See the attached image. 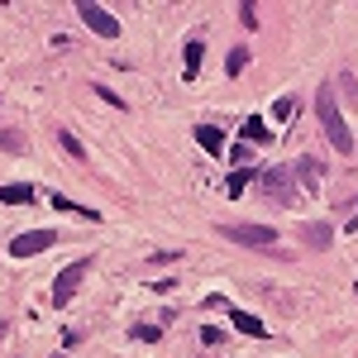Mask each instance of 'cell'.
<instances>
[{
	"instance_id": "ffe728a7",
	"label": "cell",
	"mask_w": 358,
	"mask_h": 358,
	"mask_svg": "<svg viewBox=\"0 0 358 358\" xmlns=\"http://www.w3.org/2000/svg\"><path fill=\"white\" fill-rule=\"evenodd\" d=\"M334 82H339V96H358V82L349 77V72H344V77H334Z\"/></svg>"
},
{
	"instance_id": "7c38bea8",
	"label": "cell",
	"mask_w": 358,
	"mask_h": 358,
	"mask_svg": "<svg viewBox=\"0 0 358 358\" xmlns=\"http://www.w3.org/2000/svg\"><path fill=\"white\" fill-rule=\"evenodd\" d=\"M53 206H57V210H67V215H82V220H91V224L101 220V215H96V210H91V206H77V201H72V196H57V192H53Z\"/></svg>"
},
{
	"instance_id": "3957f363",
	"label": "cell",
	"mask_w": 358,
	"mask_h": 358,
	"mask_svg": "<svg viewBox=\"0 0 358 358\" xmlns=\"http://www.w3.org/2000/svg\"><path fill=\"white\" fill-rule=\"evenodd\" d=\"M220 234L234 239V244H244V248H277V229L273 224H224Z\"/></svg>"
},
{
	"instance_id": "9a60e30c",
	"label": "cell",
	"mask_w": 358,
	"mask_h": 358,
	"mask_svg": "<svg viewBox=\"0 0 358 358\" xmlns=\"http://www.w3.org/2000/svg\"><path fill=\"white\" fill-rule=\"evenodd\" d=\"M244 62H248V48H234V53L224 57V72H229V77H239V72H244Z\"/></svg>"
},
{
	"instance_id": "7a4b0ae2",
	"label": "cell",
	"mask_w": 358,
	"mask_h": 358,
	"mask_svg": "<svg viewBox=\"0 0 358 358\" xmlns=\"http://www.w3.org/2000/svg\"><path fill=\"white\" fill-rule=\"evenodd\" d=\"M86 273H91V258H77V263H67V268L57 273V282H53V310H62V306L77 296V287H82Z\"/></svg>"
},
{
	"instance_id": "8992f818",
	"label": "cell",
	"mask_w": 358,
	"mask_h": 358,
	"mask_svg": "<svg viewBox=\"0 0 358 358\" xmlns=\"http://www.w3.org/2000/svg\"><path fill=\"white\" fill-rule=\"evenodd\" d=\"M53 244H57L53 229H24V234L10 239V258H38L43 248H53Z\"/></svg>"
},
{
	"instance_id": "277c9868",
	"label": "cell",
	"mask_w": 358,
	"mask_h": 358,
	"mask_svg": "<svg viewBox=\"0 0 358 358\" xmlns=\"http://www.w3.org/2000/svg\"><path fill=\"white\" fill-rule=\"evenodd\" d=\"M258 182H263V192L273 196L277 206H296V201H301V196H296V182H292V172H287V167H268Z\"/></svg>"
},
{
	"instance_id": "7402d4cb",
	"label": "cell",
	"mask_w": 358,
	"mask_h": 358,
	"mask_svg": "<svg viewBox=\"0 0 358 358\" xmlns=\"http://www.w3.org/2000/svg\"><path fill=\"white\" fill-rule=\"evenodd\" d=\"M224 339V330H215V325H206V330H201V344H220Z\"/></svg>"
},
{
	"instance_id": "ba28073f",
	"label": "cell",
	"mask_w": 358,
	"mask_h": 358,
	"mask_svg": "<svg viewBox=\"0 0 358 358\" xmlns=\"http://www.w3.org/2000/svg\"><path fill=\"white\" fill-rule=\"evenodd\" d=\"M196 143H201L210 158H215V153H224V134L215 129V124H196Z\"/></svg>"
},
{
	"instance_id": "30bf717a",
	"label": "cell",
	"mask_w": 358,
	"mask_h": 358,
	"mask_svg": "<svg viewBox=\"0 0 358 358\" xmlns=\"http://www.w3.org/2000/svg\"><path fill=\"white\" fill-rule=\"evenodd\" d=\"M0 201L5 206H29L34 201V187L29 182H10V187H0Z\"/></svg>"
},
{
	"instance_id": "2e32d148",
	"label": "cell",
	"mask_w": 358,
	"mask_h": 358,
	"mask_svg": "<svg viewBox=\"0 0 358 358\" xmlns=\"http://www.w3.org/2000/svg\"><path fill=\"white\" fill-rule=\"evenodd\" d=\"M248 167H239V172H229V196H244V187H248Z\"/></svg>"
},
{
	"instance_id": "cb8c5ba5",
	"label": "cell",
	"mask_w": 358,
	"mask_h": 358,
	"mask_svg": "<svg viewBox=\"0 0 358 358\" xmlns=\"http://www.w3.org/2000/svg\"><path fill=\"white\" fill-rule=\"evenodd\" d=\"M349 229H358V210H354V220H349Z\"/></svg>"
},
{
	"instance_id": "5b68a950",
	"label": "cell",
	"mask_w": 358,
	"mask_h": 358,
	"mask_svg": "<svg viewBox=\"0 0 358 358\" xmlns=\"http://www.w3.org/2000/svg\"><path fill=\"white\" fill-rule=\"evenodd\" d=\"M77 15H82V24L91 34H101V38H120V20H115L110 10H101V5H91V0H77Z\"/></svg>"
},
{
	"instance_id": "4fadbf2b",
	"label": "cell",
	"mask_w": 358,
	"mask_h": 358,
	"mask_svg": "<svg viewBox=\"0 0 358 358\" xmlns=\"http://www.w3.org/2000/svg\"><path fill=\"white\" fill-rule=\"evenodd\" d=\"M229 320H234V330H244V334H268V330H263V320L248 315V310H229Z\"/></svg>"
},
{
	"instance_id": "9c48e42d",
	"label": "cell",
	"mask_w": 358,
	"mask_h": 358,
	"mask_svg": "<svg viewBox=\"0 0 358 358\" xmlns=\"http://www.w3.org/2000/svg\"><path fill=\"white\" fill-rule=\"evenodd\" d=\"M201 57H206V43H201V38H187V53H182V62H187V82L201 77Z\"/></svg>"
},
{
	"instance_id": "6da1fadb",
	"label": "cell",
	"mask_w": 358,
	"mask_h": 358,
	"mask_svg": "<svg viewBox=\"0 0 358 358\" xmlns=\"http://www.w3.org/2000/svg\"><path fill=\"white\" fill-rule=\"evenodd\" d=\"M315 115H320V124H325V134L339 153H354V129H349V120L339 115V96H334V86H320V96H315Z\"/></svg>"
},
{
	"instance_id": "603a6c76",
	"label": "cell",
	"mask_w": 358,
	"mask_h": 358,
	"mask_svg": "<svg viewBox=\"0 0 358 358\" xmlns=\"http://www.w3.org/2000/svg\"><path fill=\"white\" fill-rule=\"evenodd\" d=\"M239 20H244L248 29H258V15H253V5H239Z\"/></svg>"
},
{
	"instance_id": "e0dca14e",
	"label": "cell",
	"mask_w": 358,
	"mask_h": 358,
	"mask_svg": "<svg viewBox=\"0 0 358 358\" xmlns=\"http://www.w3.org/2000/svg\"><path fill=\"white\" fill-rule=\"evenodd\" d=\"M0 148L20 153V148H24V134H15V129H0Z\"/></svg>"
},
{
	"instance_id": "ac0fdd59",
	"label": "cell",
	"mask_w": 358,
	"mask_h": 358,
	"mask_svg": "<svg viewBox=\"0 0 358 358\" xmlns=\"http://www.w3.org/2000/svg\"><path fill=\"white\" fill-rule=\"evenodd\" d=\"M292 110H296V101H292V96H282V101L273 106V120H282V124H287V120H292Z\"/></svg>"
},
{
	"instance_id": "8fae6325",
	"label": "cell",
	"mask_w": 358,
	"mask_h": 358,
	"mask_svg": "<svg viewBox=\"0 0 358 358\" xmlns=\"http://www.w3.org/2000/svg\"><path fill=\"white\" fill-rule=\"evenodd\" d=\"M301 239H306L310 248H330V244H334V229H330V224H306Z\"/></svg>"
},
{
	"instance_id": "d6986e66",
	"label": "cell",
	"mask_w": 358,
	"mask_h": 358,
	"mask_svg": "<svg viewBox=\"0 0 358 358\" xmlns=\"http://www.w3.org/2000/svg\"><path fill=\"white\" fill-rule=\"evenodd\" d=\"M57 143L67 148V158H86V148H82V143H77V138H72V134H57Z\"/></svg>"
},
{
	"instance_id": "5bb4252c",
	"label": "cell",
	"mask_w": 358,
	"mask_h": 358,
	"mask_svg": "<svg viewBox=\"0 0 358 358\" xmlns=\"http://www.w3.org/2000/svg\"><path fill=\"white\" fill-rule=\"evenodd\" d=\"M268 134H273V129H268L263 120H244V138H253V143H268Z\"/></svg>"
},
{
	"instance_id": "44dd1931",
	"label": "cell",
	"mask_w": 358,
	"mask_h": 358,
	"mask_svg": "<svg viewBox=\"0 0 358 358\" xmlns=\"http://www.w3.org/2000/svg\"><path fill=\"white\" fill-rule=\"evenodd\" d=\"M248 158H253V153H248L244 143H239V148H234V153H229V163H234V167H248Z\"/></svg>"
},
{
	"instance_id": "52a82bcc",
	"label": "cell",
	"mask_w": 358,
	"mask_h": 358,
	"mask_svg": "<svg viewBox=\"0 0 358 358\" xmlns=\"http://www.w3.org/2000/svg\"><path fill=\"white\" fill-rule=\"evenodd\" d=\"M296 172H301V187H306V192H320V182H325V163H320V158H301Z\"/></svg>"
}]
</instances>
